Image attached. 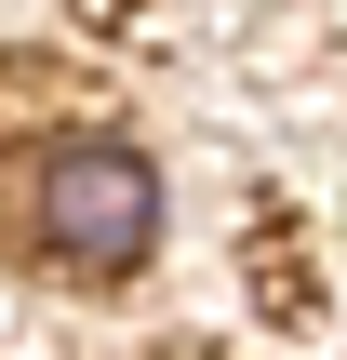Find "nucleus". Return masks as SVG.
I'll return each instance as SVG.
<instances>
[{
    "label": "nucleus",
    "instance_id": "f257e3e1",
    "mask_svg": "<svg viewBox=\"0 0 347 360\" xmlns=\"http://www.w3.org/2000/svg\"><path fill=\"white\" fill-rule=\"evenodd\" d=\"M40 227H53V254L67 267H134L147 240H160V174L134 160V147H67L53 160V187H40Z\"/></svg>",
    "mask_w": 347,
    "mask_h": 360
}]
</instances>
